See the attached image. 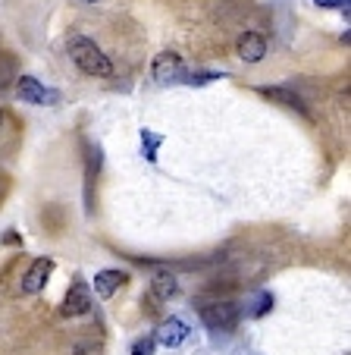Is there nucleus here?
Instances as JSON below:
<instances>
[{
	"label": "nucleus",
	"instance_id": "obj_6",
	"mask_svg": "<svg viewBox=\"0 0 351 355\" xmlns=\"http://www.w3.org/2000/svg\"><path fill=\"white\" fill-rule=\"evenodd\" d=\"M188 334H192V330H188V324L182 321V318H166L157 327V334H154V343H160V346H166V349H176L188 340Z\"/></svg>",
	"mask_w": 351,
	"mask_h": 355
},
{
	"label": "nucleus",
	"instance_id": "obj_1",
	"mask_svg": "<svg viewBox=\"0 0 351 355\" xmlns=\"http://www.w3.org/2000/svg\"><path fill=\"white\" fill-rule=\"evenodd\" d=\"M69 57H73V63H75V67H79L85 76L110 79V76L116 73V69H113V60H110V57H107L91 38H85V35H75V38H69Z\"/></svg>",
	"mask_w": 351,
	"mask_h": 355
},
{
	"label": "nucleus",
	"instance_id": "obj_9",
	"mask_svg": "<svg viewBox=\"0 0 351 355\" xmlns=\"http://www.w3.org/2000/svg\"><path fill=\"white\" fill-rule=\"evenodd\" d=\"M239 57L245 63H260L267 57V38L260 32H245L239 38Z\"/></svg>",
	"mask_w": 351,
	"mask_h": 355
},
{
	"label": "nucleus",
	"instance_id": "obj_8",
	"mask_svg": "<svg viewBox=\"0 0 351 355\" xmlns=\"http://www.w3.org/2000/svg\"><path fill=\"white\" fill-rule=\"evenodd\" d=\"M258 92L267 94L270 101H279L282 107H289V110H295V114H301L305 120H311V107H307L305 101H301L298 92H291V88H279V85H264V88H258Z\"/></svg>",
	"mask_w": 351,
	"mask_h": 355
},
{
	"label": "nucleus",
	"instance_id": "obj_17",
	"mask_svg": "<svg viewBox=\"0 0 351 355\" xmlns=\"http://www.w3.org/2000/svg\"><path fill=\"white\" fill-rule=\"evenodd\" d=\"M82 3H100V0H82Z\"/></svg>",
	"mask_w": 351,
	"mask_h": 355
},
{
	"label": "nucleus",
	"instance_id": "obj_4",
	"mask_svg": "<svg viewBox=\"0 0 351 355\" xmlns=\"http://www.w3.org/2000/svg\"><path fill=\"white\" fill-rule=\"evenodd\" d=\"M16 94H19V101H26V104H38V107H44V104H57V101H60V92H57V88L38 82L35 76H19V79H16Z\"/></svg>",
	"mask_w": 351,
	"mask_h": 355
},
{
	"label": "nucleus",
	"instance_id": "obj_2",
	"mask_svg": "<svg viewBox=\"0 0 351 355\" xmlns=\"http://www.w3.org/2000/svg\"><path fill=\"white\" fill-rule=\"evenodd\" d=\"M239 305L235 302H207V305H201V321H204V327H210L213 334H229V330L239 327Z\"/></svg>",
	"mask_w": 351,
	"mask_h": 355
},
{
	"label": "nucleus",
	"instance_id": "obj_15",
	"mask_svg": "<svg viewBox=\"0 0 351 355\" xmlns=\"http://www.w3.org/2000/svg\"><path fill=\"white\" fill-rule=\"evenodd\" d=\"M13 76H16L13 60H10V57H0V88L10 85V82H13Z\"/></svg>",
	"mask_w": 351,
	"mask_h": 355
},
{
	"label": "nucleus",
	"instance_id": "obj_18",
	"mask_svg": "<svg viewBox=\"0 0 351 355\" xmlns=\"http://www.w3.org/2000/svg\"><path fill=\"white\" fill-rule=\"evenodd\" d=\"M0 129H3V110H0Z\"/></svg>",
	"mask_w": 351,
	"mask_h": 355
},
{
	"label": "nucleus",
	"instance_id": "obj_11",
	"mask_svg": "<svg viewBox=\"0 0 351 355\" xmlns=\"http://www.w3.org/2000/svg\"><path fill=\"white\" fill-rule=\"evenodd\" d=\"M151 289H154V295L157 299H170V295H176V277L170 274V270H157L154 274V280H151Z\"/></svg>",
	"mask_w": 351,
	"mask_h": 355
},
{
	"label": "nucleus",
	"instance_id": "obj_16",
	"mask_svg": "<svg viewBox=\"0 0 351 355\" xmlns=\"http://www.w3.org/2000/svg\"><path fill=\"white\" fill-rule=\"evenodd\" d=\"M154 346H157V343H154V336H145V340H138L132 346V355H154Z\"/></svg>",
	"mask_w": 351,
	"mask_h": 355
},
{
	"label": "nucleus",
	"instance_id": "obj_7",
	"mask_svg": "<svg viewBox=\"0 0 351 355\" xmlns=\"http://www.w3.org/2000/svg\"><path fill=\"white\" fill-rule=\"evenodd\" d=\"M51 274H53V258H38V261H32V268L22 277V293H28V295L41 293V289L47 286V280H51Z\"/></svg>",
	"mask_w": 351,
	"mask_h": 355
},
{
	"label": "nucleus",
	"instance_id": "obj_12",
	"mask_svg": "<svg viewBox=\"0 0 351 355\" xmlns=\"http://www.w3.org/2000/svg\"><path fill=\"white\" fill-rule=\"evenodd\" d=\"M163 145V135L151 132V129H141V155L147 164H157V148Z\"/></svg>",
	"mask_w": 351,
	"mask_h": 355
},
{
	"label": "nucleus",
	"instance_id": "obj_5",
	"mask_svg": "<svg viewBox=\"0 0 351 355\" xmlns=\"http://www.w3.org/2000/svg\"><path fill=\"white\" fill-rule=\"evenodd\" d=\"M91 311V286H88L85 280H75L73 286H69L66 299H63L60 305V315L63 318H82Z\"/></svg>",
	"mask_w": 351,
	"mask_h": 355
},
{
	"label": "nucleus",
	"instance_id": "obj_3",
	"mask_svg": "<svg viewBox=\"0 0 351 355\" xmlns=\"http://www.w3.org/2000/svg\"><path fill=\"white\" fill-rule=\"evenodd\" d=\"M186 73L188 69L176 51H160L151 63V76H154V82H160V85H179Z\"/></svg>",
	"mask_w": 351,
	"mask_h": 355
},
{
	"label": "nucleus",
	"instance_id": "obj_14",
	"mask_svg": "<svg viewBox=\"0 0 351 355\" xmlns=\"http://www.w3.org/2000/svg\"><path fill=\"white\" fill-rule=\"evenodd\" d=\"M270 309H273V295L270 293H258V295H254V305H251V315L254 318H264Z\"/></svg>",
	"mask_w": 351,
	"mask_h": 355
},
{
	"label": "nucleus",
	"instance_id": "obj_10",
	"mask_svg": "<svg viewBox=\"0 0 351 355\" xmlns=\"http://www.w3.org/2000/svg\"><path fill=\"white\" fill-rule=\"evenodd\" d=\"M126 283H129L126 270H100V274L94 277V293H98L100 299H110V295L120 286H126Z\"/></svg>",
	"mask_w": 351,
	"mask_h": 355
},
{
	"label": "nucleus",
	"instance_id": "obj_13",
	"mask_svg": "<svg viewBox=\"0 0 351 355\" xmlns=\"http://www.w3.org/2000/svg\"><path fill=\"white\" fill-rule=\"evenodd\" d=\"M217 79H226V73H186L182 76L186 85H207V82H217Z\"/></svg>",
	"mask_w": 351,
	"mask_h": 355
}]
</instances>
